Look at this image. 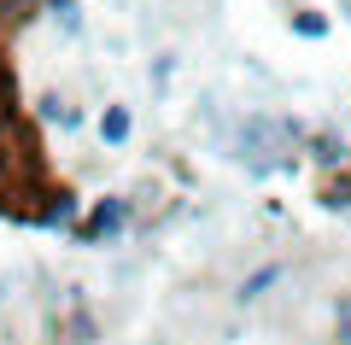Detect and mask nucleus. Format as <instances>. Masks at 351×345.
<instances>
[{
    "label": "nucleus",
    "instance_id": "f03ea898",
    "mask_svg": "<svg viewBox=\"0 0 351 345\" xmlns=\"http://www.w3.org/2000/svg\"><path fill=\"white\" fill-rule=\"evenodd\" d=\"M36 187H41V147L12 117V123H0V199L6 193L24 199V193H36Z\"/></svg>",
    "mask_w": 351,
    "mask_h": 345
},
{
    "label": "nucleus",
    "instance_id": "f8f14e48",
    "mask_svg": "<svg viewBox=\"0 0 351 345\" xmlns=\"http://www.w3.org/2000/svg\"><path fill=\"white\" fill-rule=\"evenodd\" d=\"M322 205L328 211H351V176H339V182L322 187Z\"/></svg>",
    "mask_w": 351,
    "mask_h": 345
},
{
    "label": "nucleus",
    "instance_id": "f257e3e1",
    "mask_svg": "<svg viewBox=\"0 0 351 345\" xmlns=\"http://www.w3.org/2000/svg\"><path fill=\"white\" fill-rule=\"evenodd\" d=\"M299 141H304V129L293 117H281V111H252L246 123H240V135H234V158L252 176H276V170L293 164Z\"/></svg>",
    "mask_w": 351,
    "mask_h": 345
},
{
    "label": "nucleus",
    "instance_id": "20e7f679",
    "mask_svg": "<svg viewBox=\"0 0 351 345\" xmlns=\"http://www.w3.org/2000/svg\"><path fill=\"white\" fill-rule=\"evenodd\" d=\"M29 222H41V228H76V193L71 187H47L41 205L29 211Z\"/></svg>",
    "mask_w": 351,
    "mask_h": 345
},
{
    "label": "nucleus",
    "instance_id": "9b49d317",
    "mask_svg": "<svg viewBox=\"0 0 351 345\" xmlns=\"http://www.w3.org/2000/svg\"><path fill=\"white\" fill-rule=\"evenodd\" d=\"M293 36L322 41V36H328V18H322V12H293Z\"/></svg>",
    "mask_w": 351,
    "mask_h": 345
},
{
    "label": "nucleus",
    "instance_id": "423d86ee",
    "mask_svg": "<svg viewBox=\"0 0 351 345\" xmlns=\"http://www.w3.org/2000/svg\"><path fill=\"white\" fill-rule=\"evenodd\" d=\"M129 135H135V117H129V106L112 99V106L100 111V141L106 147H129Z\"/></svg>",
    "mask_w": 351,
    "mask_h": 345
},
{
    "label": "nucleus",
    "instance_id": "0eeeda50",
    "mask_svg": "<svg viewBox=\"0 0 351 345\" xmlns=\"http://www.w3.org/2000/svg\"><path fill=\"white\" fill-rule=\"evenodd\" d=\"M281 275H287V263H258V270H252L246 281H240V293H234V298H240V305H258V298L269 293V287H276Z\"/></svg>",
    "mask_w": 351,
    "mask_h": 345
},
{
    "label": "nucleus",
    "instance_id": "7ed1b4c3",
    "mask_svg": "<svg viewBox=\"0 0 351 345\" xmlns=\"http://www.w3.org/2000/svg\"><path fill=\"white\" fill-rule=\"evenodd\" d=\"M129 228V199H94L82 222H76V246H112Z\"/></svg>",
    "mask_w": 351,
    "mask_h": 345
},
{
    "label": "nucleus",
    "instance_id": "ddd939ff",
    "mask_svg": "<svg viewBox=\"0 0 351 345\" xmlns=\"http://www.w3.org/2000/svg\"><path fill=\"white\" fill-rule=\"evenodd\" d=\"M334 340L351 345V298H339V310H334Z\"/></svg>",
    "mask_w": 351,
    "mask_h": 345
},
{
    "label": "nucleus",
    "instance_id": "9d476101",
    "mask_svg": "<svg viewBox=\"0 0 351 345\" xmlns=\"http://www.w3.org/2000/svg\"><path fill=\"white\" fill-rule=\"evenodd\" d=\"M311 158L322 164V170H334V164H346V141H339L334 129H322V135L311 141Z\"/></svg>",
    "mask_w": 351,
    "mask_h": 345
},
{
    "label": "nucleus",
    "instance_id": "1a4fd4ad",
    "mask_svg": "<svg viewBox=\"0 0 351 345\" xmlns=\"http://www.w3.org/2000/svg\"><path fill=\"white\" fill-rule=\"evenodd\" d=\"M41 117H47V123H59V129H76V123H82V111H76L64 94H41Z\"/></svg>",
    "mask_w": 351,
    "mask_h": 345
},
{
    "label": "nucleus",
    "instance_id": "39448f33",
    "mask_svg": "<svg viewBox=\"0 0 351 345\" xmlns=\"http://www.w3.org/2000/svg\"><path fill=\"white\" fill-rule=\"evenodd\" d=\"M47 12V0H0V41H12V36H24L36 18Z\"/></svg>",
    "mask_w": 351,
    "mask_h": 345
},
{
    "label": "nucleus",
    "instance_id": "4468645a",
    "mask_svg": "<svg viewBox=\"0 0 351 345\" xmlns=\"http://www.w3.org/2000/svg\"><path fill=\"white\" fill-rule=\"evenodd\" d=\"M339 12H346V24H351V0H339Z\"/></svg>",
    "mask_w": 351,
    "mask_h": 345
},
{
    "label": "nucleus",
    "instance_id": "6e6552de",
    "mask_svg": "<svg viewBox=\"0 0 351 345\" xmlns=\"http://www.w3.org/2000/svg\"><path fill=\"white\" fill-rule=\"evenodd\" d=\"M47 18H53V29H59L64 41L82 36V0H47Z\"/></svg>",
    "mask_w": 351,
    "mask_h": 345
}]
</instances>
